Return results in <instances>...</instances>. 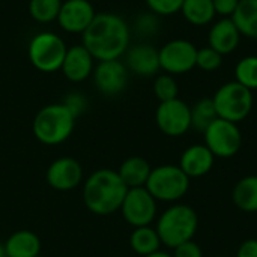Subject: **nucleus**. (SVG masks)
<instances>
[{
	"label": "nucleus",
	"mask_w": 257,
	"mask_h": 257,
	"mask_svg": "<svg viewBox=\"0 0 257 257\" xmlns=\"http://www.w3.org/2000/svg\"><path fill=\"white\" fill-rule=\"evenodd\" d=\"M146 190L157 202H179L190 190V178L179 166L164 164L152 169L146 182Z\"/></svg>",
	"instance_id": "5"
},
{
	"label": "nucleus",
	"mask_w": 257,
	"mask_h": 257,
	"mask_svg": "<svg viewBox=\"0 0 257 257\" xmlns=\"http://www.w3.org/2000/svg\"><path fill=\"white\" fill-rule=\"evenodd\" d=\"M173 257H203V251L199 244H196L193 239L187 241L176 248H173Z\"/></svg>",
	"instance_id": "31"
},
{
	"label": "nucleus",
	"mask_w": 257,
	"mask_h": 257,
	"mask_svg": "<svg viewBox=\"0 0 257 257\" xmlns=\"http://www.w3.org/2000/svg\"><path fill=\"white\" fill-rule=\"evenodd\" d=\"M96 12L89 0H66L62 3L57 21L59 26L71 33H83L93 21Z\"/></svg>",
	"instance_id": "14"
},
{
	"label": "nucleus",
	"mask_w": 257,
	"mask_h": 257,
	"mask_svg": "<svg viewBox=\"0 0 257 257\" xmlns=\"http://www.w3.org/2000/svg\"><path fill=\"white\" fill-rule=\"evenodd\" d=\"M66 45L63 39L51 32L38 33L29 45L30 63L41 72H56L62 68Z\"/></svg>",
	"instance_id": "7"
},
{
	"label": "nucleus",
	"mask_w": 257,
	"mask_h": 257,
	"mask_svg": "<svg viewBox=\"0 0 257 257\" xmlns=\"http://www.w3.org/2000/svg\"><path fill=\"white\" fill-rule=\"evenodd\" d=\"M137 27L140 29L142 33H154L157 29V20L152 15H142L137 20Z\"/></svg>",
	"instance_id": "34"
},
{
	"label": "nucleus",
	"mask_w": 257,
	"mask_h": 257,
	"mask_svg": "<svg viewBox=\"0 0 257 257\" xmlns=\"http://www.w3.org/2000/svg\"><path fill=\"white\" fill-rule=\"evenodd\" d=\"M205 146L215 158H232L242 146V134L238 123L217 117L205 131Z\"/></svg>",
	"instance_id": "8"
},
{
	"label": "nucleus",
	"mask_w": 257,
	"mask_h": 257,
	"mask_svg": "<svg viewBox=\"0 0 257 257\" xmlns=\"http://www.w3.org/2000/svg\"><path fill=\"white\" fill-rule=\"evenodd\" d=\"M62 3V0H30V17L38 23H50L53 20H57Z\"/></svg>",
	"instance_id": "26"
},
{
	"label": "nucleus",
	"mask_w": 257,
	"mask_h": 257,
	"mask_svg": "<svg viewBox=\"0 0 257 257\" xmlns=\"http://www.w3.org/2000/svg\"><path fill=\"white\" fill-rule=\"evenodd\" d=\"M60 69L69 81H83L93 71V56L87 51V48L83 44L74 45L66 50Z\"/></svg>",
	"instance_id": "16"
},
{
	"label": "nucleus",
	"mask_w": 257,
	"mask_h": 257,
	"mask_svg": "<svg viewBox=\"0 0 257 257\" xmlns=\"http://www.w3.org/2000/svg\"><path fill=\"white\" fill-rule=\"evenodd\" d=\"M241 39V33L232 18H223L217 21L209 30V47L217 50L220 54H230L236 50Z\"/></svg>",
	"instance_id": "18"
},
{
	"label": "nucleus",
	"mask_w": 257,
	"mask_h": 257,
	"mask_svg": "<svg viewBox=\"0 0 257 257\" xmlns=\"http://www.w3.org/2000/svg\"><path fill=\"white\" fill-rule=\"evenodd\" d=\"M146 3L158 15H172L181 11L184 0H146Z\"/></svg>",
	"instance_id": "30"
},
{
	"label": "nucleus",
	"mask_w": 257,
	"mask_h": 257,
	"mask_svg": "<svg viewBox=\"0 0 257 257\" xmlns=\"http://www.w3.org/2000/svg\"><path fill=\"white\" fill-rule=\"evenodd\" d=\"M83 181L81 164L71 157H62L54 160L47 169V182L53 190L71 191L77 188Z\"/></svg>",
	"instance_id": "13"
},
{
	"label": "nucleus",
	"mask_w": 257,
	"mask_h": 257,
	"mask_svg": "<svg viewBox=\"0 0 257 257\" xmlns=\"http://www.w3.org/2000/svg\"><path fill=\"white\" fill-rule=\"evenodd\" d=\"M217 117L212 98H203L191 108V128L203 133Z\"/></svg>",
	"instance_id": "25"
},
{
	"label": "nucleus",
	"mask_w": 257,
	"mask_h": 257,
	"mask_svg": "<svg viewBox=\"0 0 257 257\" xmlns=\"http://www.w3.org/2000/svg\"><path fill=\"white\" fill-rule=\"evenodd\" d=\"M93 80L101 93L108 96L119 95L128 84V68L119 59L102 60L93 72Z\"/></svg>",
	"instance_id": "12"
},
{
	"label": "nucleus",
	"mask_w": 257,
	"mask_h": 257,
	"mask_svg": "<svg viewBox=\"0 0 257 257\" xmlns=\"http://www.w3.org/2000/svg\"><path fill=\"white\" fill-rule=\"evenodd\" d=\"M154 93L160 99V102L176 99L178 93H179V87H178V83L173 78V75L164 74V75L157 77V80L154 83Z\"/></svg>",
	"instance_id": "28"
},
{
	"label": "nucleus",
	"mask_w": 257,
	"mask_h": 257,
	"mask_svg": "<svg viewBox=\"0 0 257 257\" xmlns=\"http://www.w3.org/2000/svg\"><path fill=\"white\" fill-rule=\"evenodd\" d=\"M0 257H8L6 250H5V244H0Z\"/></svg>",
	"instance_id": "36"
},
{
	"label": "nucleus",
	"mask_w": 257,
	"mask_h": 257,
	"mask_svg": "<svg viewBox=\"0 0 257 257\" xmlns=\"http://www.w3.org/2000/svg\"><path fill=\"white\" fill-rule=\"evenodd\" d=\"M232 21L241 35L257 39V0H241L232 14Z\"/></svg>",
	"instance_id": "22"
},
{
	"label": "nucleus",
	"mask_w": 257,
	"mask_h": 257,
	"mask_svg": "<svg viewBox=\"0 0 257 257\" xmlns=\"http://www.w3.org/2000/svg\"><path fill=\"white\" fill-rule=\"evenodd\" d=\"M223 63V54H220L217 50L212 47H203L197 50V57H196V66H199L202 71L206 72H214L217 71Z\"/></svg>",
	"instance_id": "29"
},
{
	"label": "nucleus",
	"mask_w": 257,
	"mask_h": 257,
	"mask_svg": "<svg viewBox=\"0 0 257 257\" xmlns=\"http://www.w3.org/2000/svg\"><path fill=\"white\" fill-rule=\"evenodd\" d=\"M126 68L142 77L155 75L161 69L158 50L149 44L134 45L126 53Z\"/></svg>",
	"instance_id": "17"
},
{
	"label": "nucleus",
	"mask_w": 257,
	"mask_h": 257,
	"mask_svg": "<svg viewBox=\"0 0 257 257\" xmlns=\"http://www.w3.org/2000/svg\"><path fill=\"white\" fill-rule=\"evenodd\" d=\"M128 187L119 173L111 169L93 172L84 182L83 200L86 208L96 215H110L120 211Z\"/></svg>",
	"instance_id": "2"
},
{
	"label": "nucleus",
	"mask_w": 257,
	"mask_h": 257,
	"mask_svg": "<svg viewBox=\"0 0 257 257\" xmlns=\"http://www.w3.org/2000/svg\"><path fill=\"white\" fill-rule=\"evenodd\" d=\"M120 212L125 221L133 227L151 226L157 218V200L146 187L130 188L120 206Z\"/></svg>",
	"instance_id": "9"
},
{
	"label": "nucleus",
	"mask_w": 257,
	"mask_h": 257,
	"mask_svg": "<svg viewBox=\"0 0 257 257\" xmlns=\"http://www.w3.org/2000/svg\"><path fill=\"white\" fill-rule=\"evenodd\" d=\"M212 102L220 119L239 123L251 113L253 93L238 81H229L215 92Z\"/></svg>",
	"instance_id": "6"
},
{
	"label": "nucleus",
	"mask_w": 257,
	"mask_h": 257,
	"mask_svg": "<svg viewBox=\"0 0 257 257\" xmlns=\"http://www.w3.org/2000/svg\"><path fill=\"white\" fill-rule=\"evenodd\" d=\"M235 77L239 84L254 90L257 89V56H247L241 59L235 68Z\"/></svg>",
	"instance_id": "27"
},
{
	"label": "nucleus",
	"mask_w": 257,
	"mask_h": 257,
	"mask_svg": "<svg viewBox=\"0 0 257 257\" xmlns=\"http://www.w3.org/2000/svg\"><path fill=\"white\" fill-rule=\"evenodd\" d=\"M155 120L163 134L181 137L191 128V107L179 98L160 102Z\"/></svg>",
	"instance_id": "10"
},
{
	"label": "nucleus",
	"mask_w": 257,
	"mask_h": 257,
	"mask_svg": "<svg viewBox=\"0 0 257 257\" xmlns=\"http://www.w3.org/2000/svg\"><path fill=\"white\" fill-rule=\"evenodd\" d=\"M181 12L193 26H206L215 17L212 0H184Z\"/></svg>",
	"instance_id": "24"
},
{
	"label": "nucleus",
	"mask_w": 257,
	"mask_h": 257,
	"mask_svg": "<svg viewBox=\"0 0 257 257\" xmlns=\"http://www.w3.org/2000/svg\"><path fill=\"white\" fill-rule=\"evenodd\" d=\"M215 164L214 154L205 145H193L187 148L179 160L181 170L190 178H203L206 176Z\"/></svg>",
	"instance_id": "15"
},
{
	"label": "nucleus",
	"mask_w": 257,
	"mask_h": 257,
	"mask_svg": "<svg viewBox=\"0 0 257 257\" xmlns=\"http://www.w3.org/2000/svg\"><path fill=\"white\" fill-rule=\"evenodd\" d=\"M236 257H257V239L251 238L244 241L236 251Z\"/></svg>",
	"instance_id": "33"
},
{
	"label": "nucleus",
	"mask_w": 257,
	"mask_h": 257,
	"mask_svg": "<svg viewBox=\"0 0 257 257\" xmlns=\"http://www.w3.org/2000/svg\"><path fill=\"white\" fill-rule=\"evenodd\" d=\"M151 172H152L151 164L148 163V160H145L142 157L126 158L117 170L120 179L128 187V190L146 187V182L149 179Z\"/></svg>",
	"instance_id": "20"
},
{
	"label": "nucleus",
	"mask_w": 257,
	"mask_h": 257,
	"mask_svg": "<svg viewBox=\"0 0 257 257\" xmlns=\"http://www.w3.org/2000/svg\"><path fill=\"white\" fill-rule=\"evenodd\" d=\"M130 245L134 253H137L139 256L146 257L158 251L163 244L155 227L143 226V227H134L130 236Z\"/></svg>",
	"instance_id": "23"
},
{
	"label": "nucleus",
	"mask_w": 257,
	"mask_h": 257,
	"mask_svg": "<svg viewBox=\"0 0 257 257\" xmlns=\"http://www.w3.org/2000/svg\"><path fill=\"white\" fill-rule=\"evenodd\" d=\"M8 257H39L41 239L30 230L14 232L5 242Z\"/></svg>",
	"instance_id": "19"
},
{
	"label": "nucleus",
	"mask_w": 257,
	"mask_h": 257,
	"mask_svg": "<svg viewBox=\"0 0 257 257\" xmlns=\"http://www.w3.org/2000/svg\"><path fill=\"white\" fill-rule=\"evenodd\" d=\"M235 206L247 214L257 212V175H248L239 179L232 191Z\"/></svg>",
	"instance_id": "21"
},
{
	"label": "nucleus",
	"mask_w": 257,
	"mask_h": 257,
	"mask_svg": "<svg viewBox=\"0 0 257 257\" xmlns=\"http://www.w3.org/2000/svg\"><path fill=\"white\" fill-rule=\"evenodd\" d=\"M75 116L65 104L42 107L33 119V136L44 145L56 146L69 139L74 131Z\"/></svg>",
	"instance_id": "4"
},
{
	"label": "nucleus",
	"mask_w": 257,
	"mask_h": 257,
	"mask_svg": "<svg viewBox=\"0 0 257 257\" xmlns=\"http://www.w3.org/2000/svg\"><path fill=\"white\" fill-rule=\"evenodd\" d=\"M130 44V27L116 14H96L83 32V45L98 62L119 59Z\"/></svg>",
	"instance_id": "1"
},
{
	"label": "nucleus",
	"mask_w": 257,
	"mask_h": 257,
	"mask_svg": "<svg viewBox=\"0 0 257 257\" xmlns=\"http://www.w3.org/2000/svg\"><path fill=\"white\" fill-rule=\"evenodd\" d=\"M155 229L161 244L173 250L194 238L199 229V215L191 206L175 203L160 215Z\"/></svg>",
	"instance_id": "3"
},
{
	"label": "nucleus",
	"mask_w": 257,
	"mask_h": 257,
	"mask_svg": "<svg viewBox=\"0 0 257 257\" xmlns=\"http://www.w3.org/2000/svg\"><path fill=\"white\" fill-rule=\"evenodd\" d=\"M241 0H212L214 3V8H215V14H220V15H230L235 12V9L238 8Z\"/></svg>",
	"instance_id": "32"
},
{
	"label": "nucleus",
	"mask_w": 257,
	"mask_h": 257,
	"mask_svg": "<svg viewBox=\"0 0 257 257\" xmlns=\"http://www.w3.org/2000/svg\"><path fill=\"white\" fill-rule=\"evenodd\" d=\"M146 257H173L172 254H169V253H166V251H161V250H158V251H155V253H152V254H149V256Z\"/></svg>",
	"instance_id": "35"
},
{
	"label": "nucleus",
	"mask_w": 257,
	"mask_h": 257,
	"mask_svg": "<svg viewBox=\"0 0 257 257\" xmlns=\"http://www.w3.org/2000/svg\"><path fill=\"white\" fill-rule=\"evenodd\" d=\"M160 53V66L170 75L190 72L196 66L197 48L185 39H175L167 42Z\"/></svg>",
	"instance_id": "11"
},
{
	"label": "nucleus",
	"mask_w": 257,
	"mask_h": 257,
	"mask_svg": "<svg viewBox=\"0 0 257 257\" xmlns=\"http://www.w3.org/2000/svg\"><path fill=\"white\" fill-rule=\"evenodd\" d=\"M212 257H227V256H212Z\"/></svg>",
	"instance_id": "37"
}]
</instances>
